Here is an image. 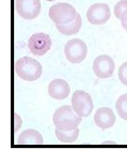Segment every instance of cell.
I'll return each instance as SVG.
<instances>
[{"label": "cell", "mask_w": 127, "mask_h": 153, "mask_svg": "<svg viewBox=\"0 0 127 153\" xmlns=\"http://www.w3.org/2000/svg\"><path fill=\"white\" fill-rule=\"evenodd\" d=\"M82 117L71 106L64 105L57 108L54 113L53 123L55 128L61 131H73L81 123Z\"/></svg>", "instance_id": "6da1fadb"}, {"label": "cell", "mask_w": 127, "mask_h": 153, "mask_svg": "<svg viewBox=\"0 0 127 153\" xmlns=\"http://www.w3.org/2000/svg\"><path fill=\"white\" fill-rule=\"evenodd\" d=\"M15 72L25 81H35L41 76L43 68L39 61L32 57L23 56L15 63Z\"/></svg>", "instance_id": "7a4b0ae2"}, {"label": "cell", "mask_w": 127, "mask_h": 153, "mask_svg": "<svg viewBox=\"0 0 127 153\" xmlns=\"http://www.w3.org/2000/svg\"><path fill=\"white\" fill-rule=\"evenodd\" d=\"M77 12L71 4L59 3L50 7L49 17L55 25H65L70 23L77 17Z\"/></svg>", "instance_id": "3957f363"}, {"label": "cell", "mask_w": 127, "mask_h": 153, "mask_svg": "<svg viewBox=\"0 0 127 153\" xmlns=\"http://www.w3.org/2000/svg\"><path fill=\"white\" fill-rule=\"evenodd\" d=\"M64 55L68 61L73 64H79L84 61L88 55V46L83 40H69L64 46Z\"/></svg>", "instance_id": "277c9868"}, {"label": "cell", "mask_w": 127, "mask_h": 153, "mask_svg": "<svg viewBox=\"0 0 127 153\" xmlns=\"http://www.w3.org/2000/svg\"><path fill=\"white\" fill-rule=\"evenodd\" d=\"M72 108L76 114L81 117H88L93 110L92 97L84 90H76L71 99Z\"/></svg>", "instance_id": "5b68a950"}, {"label": "cell", "mask_w": 127, "mask_h": 153, "mask_svg": "<svg viewBox=\"0 0 127 153\" xmlns=\"http://www.w3.org/2000/svg\"><path fill=\"white\" fill-rule=\"evenodd\" d=\"M15 8L18 15L25 20H33L41 13L40 0H16Z\"/></svg>", "instance_id": "8992f818"}, {"label": "cell", "mask_w": 127, "mask_h": 153, "mask_svg": "<svg viewBox=\"0 0 127 153\" xmlns=\"http://www.w3.org/2000/svg\"><path fill=\"white\" fill-rule=\"evenodd\" d=\"M51 43V39L48 34L37 32L29 38L28 48L33 55L41 56L50 50Z\"/></svg>", "instance_id": "52a82bcc"}, {"label": "cell", "mask_w": 127, "mask_h": 153, "mask_svg": "<svg viewBox=\"0 0 127 153\" xmlns=\"http://www.w3.org/2000/svg\"><path fill=\"white\" fill-rule=\"evenodd\" d=\"M111 18L110 7L106 4H95L89 7L87 12V19L93 25L105 24Z\"/></svg>", "instance_id": "ba28073f"}, {"label": "cell", "mask_w": 127, "mask_h": 153, "mask_svg": "<svg viewBox=\"0 0 127 153\" xmlns=\"http://www.w3.org/2000/svg\"><path fill=\"white\" fill-rule=\"evenodd\" d=\"M92 70L98 78H109L115 71V62L109 56H99L92 63Z\"/></svg>", "instance_id": "9c48e42d"}, {"label": "cell", "mask_w": 127, "mask_h": 153, "mask_svg": "<svg viewBox=\"0 0 127 153\" xmlns=\"http://www.w3.org/2000/svg\"><path fill=\"white\" fill-rule=\"evenodd\" d=\"M116 119L117 117L112 109L107 107L98 108L93 117L95 124L103 130L112 128L116 123Z\"/></svg>", "instance_id": "30bf717a"}, {"label": "cell", "mask_w": 127, "mask_h": 153, "mask_svg": "<svg viewBox=\"0 0 127 153\" xmlns=\"http://www.w3.org/2000/svg\"><path fill=\"white\" fill-rule=\"evenodd\" d=\"M49 95L55 100H65L70 93V87L67 82L62 79H55L48 86Z\"/></svg>", "instance_id": "8fae6325"}, {"label": "cell", "mask_w": 127, "mask_h": 153, "mask_svg": "<svg viewBox=\"0 0 127 153\" xmlns=\"http://www.w3.org/2000/svg\"><path fill=\"white\" fill-rule=\"evenodd\" d=\"M43 137L36 130L27 129L21 132L18 137V145H42Z\"/></svg>", "instance_id": "7c38bea8"}, {"label": "cell", "mask_w": 127, "mask_h": 153, "mask_svg": "<svg viewBox=\"0 0 127 153\" xmlns=\"http://www.w3.org/2000/svg\"><path fill=\"white\" fill-rule=\"evenodd\" d=\"M82 23H83V21H82L80 14L78 13L76 18L70 23H68V24H65V25H58V24H56L55 27H56L57 30L59 31V32H60L61 34L65 35V36H72V35H74V34H77L80 31V29L82 27Z\"/></svg>", "instance_id": "4fadbf2b"}, {"label": "cell", "mask_w": 127, "mask_h": 153, "mask_svg": "<svg viewBox=\"0 0 127 153\" xmlns=\"http://www.w3.org/2000/svg\"><path fill=\"white\" fill-rule=\"evenodd\" d=\"M79 129L76 128L73 131H61L60 129H55V136L60 142L63 143L71 144L74 143L78 137Z\"/></svg>", "instance_id": "5bb4252c"}, {"label": "cell", "mask_w": 127, "mask_h": 153, "mask_svg": "<svg viewBox=\"0 0 127 153\" xmlns=\"http://www.w3.org/2000/svg\"><path fill=\"white\" fill-rule=\"evenodd\" d=\"M116 109L122 119L127 120V94L120 96L116 103Z\"/></svg>", "instance_id": "9a60e30c"}, {"label": "cell", "mask_w": 127, "mask_h": 153, "mask_svg": "<svg viewBox=\"0 0 127 153\" xmlns=\"http://www.w3.org/2000/svg\"><path fill=\"white\" fill-rule=\"evenodd\" d=\"M127 9V0H120L114 7V14L120 20V18L123 15L124 12Z\"/></svg>", "instance_id": "2e32d148"}, {"label": "cell", "mask_w": 127, "mask_h": 153, "mask_svg": "<svg viewBox=\"0 0 127 153\" xmlns=\"http://www.w3.org/2000/svg\"><path fill=\"white\" fill-rule=\"evenodd\" d=\"M118 77L120 81L127 86V61L121 65L118 71Z\"/></svg>", "instance_id": "e0dca14e"}, {"label": "cell", "mask_w": 127, "mask_h": 153, "mask_svg": "<svg viewBox=\"0 0 127 153\" xmlns=\"http://www.w3.org/2000/svg\"><path fill=\"white\" fill-rule=\"evenodd\" d=\"M13 122H14L13 132H17L21 128V124H22V119H21V117L17 113L13 114Z\"/></svg>", "instance_id": "ac0fdd59"}, {"label": "cell", "mask_w": 127, "mask_h": 153, "mask_svg": "<svg viewBox=\"0 0 127 153\" xmlns=\"http://www.w3.org/2000/svg\"><path fill=\"white\" fill-rule=\"evenodd\" d=\"M120 22H121V26L126 31H127V9L124 12L122 17L120 18Z\"/></svg>", "instance_id": "d6986e66"}, {"label": "cell", "mask_w": 127, "mask_h": 153, "mask_svg": "<svg viewBox=\"0 0 127 153\" xmlns=\"http://www.w3.org/2000/svg\"><path fill=\"white\" fill-rule=\"evenodd\" d=\"M46 1H49V2H51V1H55V0H46Z\"/></svg>", "instance_id": "ffe728a7"}]
</instances>
